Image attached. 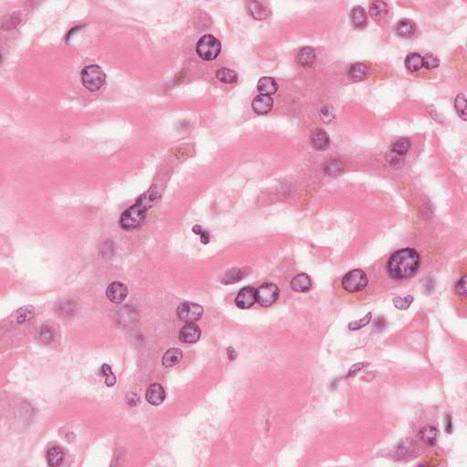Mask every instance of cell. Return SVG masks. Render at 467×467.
I'll return each mask as SVG.
<instances>
[{"mask_svg": "<svg viewBox=\"0 0 467 467\" xmlns=\"http://www.w3.org/2000/svg\"><path fill=\"white\" fill-rule=\"evenodd\" d=\"M420 265L419 253L413 248L406 247L391 255L387 263V271L391 278L401 280L415 275Z\"/></svg>", "mask_w": 467, "mask_h": 467, "instance_id": "6da1fadb", "label": "cell"}, {"mask_svg": "<svg viewBox=\"0 0 467 467\" xmlns=\"http://www.w3.org/2000/svg\"><path fill=\"white\" fill-rule=\"evenodd\" d=\"M157 199L158 195L153 190L145 193L135 204L122 213L119 221L120 228L125 230L140 228L146 219L148 210L156 204Z\"/></svg>", "mask_w": 467, "mask_h": 467, "instance_id": "7a4b0ae2", "label": "cell"}, {"mask_svg": "<svg viewBox=\"0 0 467 467\" xmlns=\"http://www.w3.org/2000/svg\"><path fill=\"white\" fill-rule=\"evenodd\" d=\"M106 75L98 65L85 67L81 72V81L84 87L90 91H97L105 84Z\"/></svg>", "mask_w": 467, "mask_h": 467, "instance_id": "3957f363", "label": "cell"}, {"mask_svg": "<svg viewBox=\"0 0 467 467\" xmlns=\"http://www.w3.org/2000/svg\"><path fill=\"white\" fill-rule=\"evenodd\" d=\"M221 51V43L212 35H204L196 44V53L205 61L215 60Z\"/></svg>", "mask_w": 467, "mask_h": 467, "instance_id": "277c9868", "label": "cell"}, {"mask_svg": "<svg viewBox=\"0 0 467 467\" xmlns=\"http://www.w3.org/2000/svg\"><path fill=\"white\" fill-rule=\"evenodd\" d=\"M369 284V279L364 271L353 270L348 272L342 278V288L349 293H357L364 290Z\"/></svg>", "mask_w": 467, "mask_h": 467, "instance_id": "5b68a950", "label": "cell"}, {"mask_svg": "<svg viewBox=\"0 0 467 467\" xmlns=\"http://www.w3.org/2000/svg\"><path fill=\"white\" fill-rule=\"evenodd\" d=\"M257 302L264 308L273 305L279 297V288L272 283H264L257 289Z\"/></svg>", "mask_w": 467, "mask_h": 467, "instance_id": "8992f818", "label": "cell"}, {"mask_svg": "<svg viewBox=\"0 0 467 467\" xmlns=\"http://www.w3.org/2000/svg\"><path fill=\"white\" fill-rule=\"evenodd\" d=\"M203 308L194 302L186 301L182 303L177 309V316L186 323H194L203 316Z\"/></svg>", "mask_w": 467, "mask_h": 467, "instance_id": "52a82bcc", "label": "cell"}, {"mask_svg": "<svg viewBox=\"0 0 467 467\" xmlns=\"http://www.w3.org/2000/svg\"><path fill=\"white\" fill-rule=\"evenodd\" d=\"M257 289L252 287H245L240 290L234 303L241 310H247L256 304L257 302Z\"/></svg>", "mask_w": 467, "mask_h": 467, "instance_id": "ba28073f", "label": "cell"}, {"mask_svg": "<svg viewBox=\"0 0 467 467\" xmlns=\"http://www.w3.org/2000/svg\"><path fill=\"white\" fill-rule=\"evenodd\" d=\"M106 296L113 303L120 304L124 301L128 296V288L125 284L121 282H113L106 289Z\"/></svg>", "mask_w": 467, "mask_h": 467, "instance_id": "9c48e42d", "label": "cell"}, {"mask_svg": "<svg viewBox=\"0 0 467 467\" xmlns=\"http://www.w3.org/2000/svg\"><path fill=\"white\" fill-rule=\"evenodd\" d=\"M201 334V329L196 324L186 323L180 330V341L186 344L195 343L200 340Z\"/></svg>", "mask_w": 467, "mask_h": 467, "instance_id": "30bf717a", "label": "cell"}, {"mask_svg": "<svg viewBox=\"0 0 467 467\" xmlns=\"http://www.w3.org/2000/svg\"><path fill=\"white\" fill-rule=\"evenodd\" d=\"M145 397H146V401H148L150 404L154 406H158L162 404L165 400L166 392L161 384H151L146 390Z\"/></svg>", "mask_w": 467, "mask_h": 467, "instance_id": "8fae6325", "label": "cell"}, {"mask_svg": "<svg viewBox=\"0 0 467 467\" xmlns=\"http://www.w3.org/2000/svg\"><path fill=\"white\" fill-rule=\"evenodd\" d=\"M311 144L315 150H327L330 147V136L322 129H317L311 135Z\"/></svg>", "mask_w": 467, "mask_h": 467, "instance_id": "7c38bea8", "label": "cell"}, {"mask_svg": "<svg viewBox=\"0 0 467 467\" xmlns=\"http://www.w3.org/2000/svg\"><path fill=\"white\" fill-rule=\"evenodd\" d=\"M247 11L250 14V16L258 20H264L271 16L270 7L259 1L249 2L247 5Z\"/></svg>", "mask_w": 467, "mask_h": 467, "instance_id": "4fadbf2b", "label": "cell"}, {"mask_svg": "<svg viewBox=\"0 0 467 467\" xmlns=\"http://www.w3.org/2000/svg\"><path fill=\"white\" fill-rule=\"evenodd\" d=\"M290 287L295 292L306 293L311 289V278L305 273H301L294 276L293 279L290 282Z\"/></svg>", "mask_w": 467, "mask_h": 467, "instance_id": "5bb4252c", "label": "cell"}, {"mask_svg": "<svg viewBox=\"0 0 467 467\" xmlns=\"http://www.w3.org/2000/svg\"><path fill=\"white\" fill-rule=\"evenodd\" d=\"M273 99L268 95H258L252 102V108L256 114H267L273 108Z\"/></svg>", "mask_w": 467, "mask_h": 467, "instance_id": "9a60e30c", "label": "cell"}, {"mask_svg": "<svg viewBox=\"0 0 467 467\" xmlns=\"http://www.w3.org/2000/svg\"><path fill=\"white\" fill-rule=\"evenodd\" d=\"M316 58L317 56H316L315 49L311 47H305V48H301L300 52L298 53L297 61L300 66L309 68L314 64Z\"/></svg>", "mask_w": 467, "mask_h": 467, "instance_id": "2e32d148", "label": "cell"}, {"mask_svg": "<svg viewBox=\"0 0 467 467\" xmlns=\"http://www.w3.org/2000/svg\"><path fill=\"white\" fill-rule=\"evenodd\" d=\"M278 85L275 79L270 77H263L260 78L258 83V90L261 95L270 96L276 92Z\"/></svg>", "mask_w": 467, "mask_h": 467, "instance_id": "e0dca14e", "label": "cell"}, {"mask_svg": "<svg viewBox=\"0 0 467 467\" xmlns=\"http://www.w3.org/2000/svg\"><path fill=\"white\" fill-rule=\"evenodd\" d=\"M183 359V352L178 348H172L168 350L162 357V365L164 367H174L177 365Z\"/></svg>", "mask_w": 467, "mask_h": 467, "instance_id": "ac0fdd59", "label": "cell"}, {"mask_svg": "<svg viewBox=\"0 0 467 467\" xmlns=\"http://www.w3.org/2000/svg\"><path fill=\"white\" fill-rule=\"evenodd\" d=\"M419 436L424 443L432 446L437 443L439 431L434 426H427L421 429Z\"/></svg>", "mask_w": 467, "mask_h": 467, "instance_id": "d6986e66", "label": "cell"}, {"mask_svg": "<svg viewBox=\"0 0 467 467\" xmlns=\"http://www.w3.org/2000/svg\"><path fill=\"white\" fill-rule=\"evenodd\" d=\"M350 19L352 24L359 29L364 28L368 23V18L365 12V9L362 6H354L350 13Z\"/></svg>", "mask_w": 467, "mask_h": 467, "instance_id": "ffe728a7", "label": "cell"}, {"mask_svg": "<svg viewBox=\"0 0 467 467\" xmlns=\"http://www.w3.org/2000/svg\"><path fill=\"white\" fill-rule=\"evenodd\" d=\"M396 33L401 38H412L415 33L416 27L412 20L401 19L396 26Z\"/></svg>", "mask_w": 467, "mask_h": 467, "instance_id": "44dd1931", "label": "cell"}, {"mask_svg": "<svg viewBox=\"0 0 467 467\" xmlns=\"http://www.w3.org/2000/svg\"><path fill=\"white\" fill-rule=\"evenodd\" d=\"M65 459V453L62 448L55 446L48 450L47 453V462L49 467H60Z\"/></svg>", "mask_w": 467, "mask_h": 467, "instance_id": "7402d4cb", "label": "cell"}, {"mask_svg": "<svg viewBox=\"0 0 467 467\" xmlns=\"http://www.w3.org/2000/svg\"><path fill=\"white\" fill-rule=\"evenodd\" d=\"M369 74V69L362 63H356L350 68L349 77L353 81L364 80Z\"/></svg>", "mask_w": 467, "mask_h": 467, "instance_id": "603a6c76", "label": "cell"}, {"mask_svg": "<svg viewBox=\"0 0 467 467\" xmlns=\"http://www.w3.org/2000/svg\"><path fill=\"white\" fill-rule=\"evenodd\" d=\"M389 11V6L383 1L372 2L371 5V15L375 20H380L387 15Z\"/></svg>", "mask_w": 467, "mask_h": 467, "instance_id": "cb8c5ba5", "label": "cell"}, {"mask_svg": "<svg viewBox=\"0 0 467 467\" xmlns=\"http://www.w3.org/2000/svg\"><path fill=\"white\" fill-rule=\"evenodd\" d=\"M216 78L221 82L226 84L235 83L237 81L238 76L236 72L228 68H221L216 72Z\"/></svg>", "mask_w": 467, "mask_h": 467, "instance_id": "d4e9b609", "label": "cell"}, {"mask_svg": "<svg viewBox=\"0 0 467 467\" xmlns=\"http://www.w3.org/2000/svg\"><path fill=\"white\" fill-rule=\"evenodd\" d=\"M404 63L409 72H418L423 68V57L419 53H410L406 57Z\"/></svg>", "mask_w": 467, "mask_h": 467, "instance_id": "484cf974", "label": "cell"}, {"mask_svg": "<svg viewBox=\"0 0 467 467\" xmlns=\"http://www.w3.org/2000/svg\"><path fill=\"white\" fill-rule=\"evenodd\" d=\"M323 170L330 176H337L343 171V163L338 160H331L325 163Z\"/></svg>", "mask_w": 467, "mask_h": 467, "instance_id": "4316f807", "label": "cell"}, {"mask_svg": "<svg viewBox=\"0 0 467 467\" xmlns=\"http://www.w3.org/2000/svg\"><path fill=\"white\" fill-rule=\"evenodd\" d=\"M245 276V271L244 270H239V269H234V270H229L227 275L225 276L223 283L225 284H233L236 282L240 281L244 278Z\"/></svg>", "mask_w": 467, "mask_h": 467, "instance_id": "83f0119b", "label": "cell"}, {"mask_svg": "<svg viewBox=\"0 0 467 467\" xmlns=\"http://www.w3.org/2000/svg\"><path fill=\"white\" fill-rule=\"evenodd\" d=\"M410 147H411V143H410L409 139L401 138V139H399L398 141H396L394 144H392L391 150L397 155L403 156V155L407 154Z\"/></svg>", "mask_w": 467, "mask_h": 467, "instance_id": "f1b7e54d", "label": "cell"}, {"mask_svg": "<svg viewBox=\"0 0 467 467\" xmlns=\"http://www.w3.org/2000/svg\"><path fill=\"white\" fill-rule=\"evenodd\" d=\"M455 107L458 115L463 120H466L467 119L466 118L467 117V98L465 94L460 93L455 98Z\"/></svg>", "mask_w": 467, "mask_h": 467, "instance_id": "f546056e", "label": "cell"}, {"mask_svg": "<svg viewBox=\"0 0 467 467\" xmlns=\"http://www.w3.org/2000/svg\"><path fill=\"white\" fill-rule=\"evenodd\" d=\"M392 302H393L396 309H398L400 311H406L412 305V303L413 302V298L412 296H406V297H403V298L397 297L393 300Z\"/></svg>", "mask_w": 467, "mask_h": 467, "instance_id": "4dcf8cb0", "label": "cell"}, {"mask_svg": "<svg viewBox=\"0 0 467 467\" xmlns=\"http://www.w3.org/2000/svg\"><path fill=\"white\" fill-rule=\"evenodd\" d=\"M101 372L102 375L106 376L105 384L108 387H112L116 384V376L114 375V372L112 371V368L108 364H103L101 367Z\"/></svg>", "mask_w": 467, "mask_h": 467, "instance_id": "1f68e13d", "label": "cell"}, {"mask_svg": "<svg viewBox=\"0 0 467 467\" xmlns=\"http://www.w3.org/2000/svg\"><path fill=\"white\" fill-rule=\"evenodd\" d=\"M440 61L438 60L437 57L435 55L428 53L423 58V67H425L427 70H432L439 66Z\"/></svg>", "mask_w": 467, "mask_h": 467, "instance_id": "d6a6232c", "label": "cell"}, {"mask_svg": "<svg viewBox=\"0 0 467 467\" xmlns=\"http://www.w3.org/2000/svg\"><path fill=\"white\" fill-rule=\"evenodd\" d=\"M371 313L369 312L365 317L360 318L359 320H357V321H353L351 323L349 324V328L350 330H360L361 328L365 327L368 324L371 322Z\"/></svg>", "mask_w": 467, "mask_h": 467, "instance_id": "836d02e7", "label": "cell"}, {"mask_svg": "<svg viewBox=\"0 0 467 467\" xmlns=\"http://www.w3.org/2000/svg\"><path fill=\"white\" fill-rule=\"evenodd\" d=\"M455 292L460 297L467 296V275H464L458 281L456 282L455 288Z\"/></svg>", "mask_w": 467, "mask_h": 467, "instance_id": "e575fe53", "label": "cell"}, {"mask_svg": "<svg viewBox=\"0 0 467 467\" xmlns=\"http://www.w3.org/2000/svg\"><path fill=\"white\" fill-rule=\"evenodd\" d=\"M334 111L333 109L330 107V106H326L324 107L321 112H320V118L323 120V121L325 122H330L331 120L334 119Z\"/></svg>", "mask_w": 467, "mask_h": 467, "instance_id": "d590c367", "label": "cell"}, {"mask_svg": "<svg viewBox=\"0 0 467 467\" xmlns=\"http://www.w3.org/2000/svg\"><path fill=\"white\" fill-rule=\"evenodd\" d=\"M53 338H54L53 330H50V328H48V327L42 328L41 332H40V339L42 342H46V343L52 342Z\"/></svg>", "mask_w": 467, "mask_h": 467, "instance_id": "8d00e7d4", "label": "cell"}, {"mask_svg": "<svg viewBox=\"0 0 467 467\" xmlns=\"http://www.w3.org/2000/svg\"><path fill=\"white\" fill-rule=\"evenodd\" d=\"M193 231L195 234H198L201 236V241L204 244H207L210 241L209 234L207 233L204 229L201 228L200 226H195L193 228Z\"/></svg>", "mask_w": 467, "mask_h": 467, "instance_id": "74e56055", "label": "cell"}, {"mask_svg": "<svg viewBox=\"0 0 467 467\" xmlns=\"http://www.w3.org/2000/svg\"><path fill=\"white\" fill-rule=\"evenodd\" d=\"M364 366H366L364 365V363H359V364L354 365L353 367L350 370V376H353L359 370H361Z\"/></svg>", "mask_w": 467, "mask_h": 467, "instance_id": "f35d334b", "label": "cell"}]
</instances>
